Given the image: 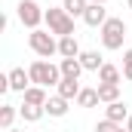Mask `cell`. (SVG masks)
<instances>
[{"label":"cell","instance_id":"cell-1","mask_svg":"<svg viewBox=\"0 0 132 132\" xmlns=\"http://www.w3.org/2000/svg\"><path fill=\"white\" fill-rule=\"evenodd\" d=\"M28 74H31V83H34V86H43V89L62 83V68L52 65L49 59H37V62H31V65H28Z\"/></svg>","mask_w":132,"mask_h":132},{"label":"cell","instance_id":"cell-2","mask_svg":"<svg viewBox=\"0 0 132 132\" xmlns=\"http://www.w3.org/2000/svg\"><path fill=\"white\" fill-rule=\"evenodd\" d=\"M98 34H101V46L104 49H123V40H126V22L123 19H117V15H111L104 25L98 28Z\"/></svg>","mask_w":132,"mask_h":132},{"label":"cell","instance_id":"cell-3","mask_svg":"<svg viewBox=\"0 0 132 132\" xmlns=\"http://www.w3.org/2000/svg\"><path fill=\"white\" fill-rule=\"evenodd\" d=\"M28 46H31L40 59H52V55H59V37H55L52 31H43V28H37V31L28 34Z\"/></svg>","mask_w":132,"mask_h":132},{"label":"cell","instance_id":"cell-4","mask_svg":"<svg viewBox=\"0 0 132 132\" xmlns=\"http://www.w3.org/2000/svg\"><path fill=\"white\" fill-rule=\"evenodd\" d=\"M15 15H19V22H22L28 31H37V28L46 22V9H40V3H37V0H19Z\"/></svg>","mask_w":132,"mask_h":132},{"label":"cell","instance_id":"cell-5","mask_svg":"<svg viewBox=\"0 0 132 132\" xmlns=\"http://www.w3.org/2000/svg\"><path fill=\"white\" fill-rule=\"evenodd\" d=\"M46 31L55 37H71L74 34V19L65 12V6H49L46 9Z\"/></svg>","mask_w":132,"mask_h":132},{"label":"cell","instance_id":"cell-6","mask_svg":"<svg viewBox=\"0 0 132 132\" xmlns=\"http://www.w3.org/2000/svg\"><path fill=\"white\" fill-rule=\"evenodd\" d=\"M80 80H74V77H62V83L55 86V95H62V98L68 101H77V95H80Z\"/></svg>","mask_w":132,"mask_h":132},{"label":"cell","instance_id":"cell-7","mask_svg":"<svg viewBox=\"0 0 132 132\" xmlns=\"http://www.w3.org/2000/svg\"><path fill=\"white\" fill-rule=\"evenodd\" d=\"M28 86H34L31 74H28L25 68H12V71H9V89H12V92H25Z\"/></svg>","mask_w":132,"mask_h":132},{"label":"cell","instance_id":"cell-8","mask_svg":"<svg viewBox=\"0 0 132 132\" xmlns=\"http://www.w3.org/2000/svg\"><path fill=\"white\" fill-rule=\"evenodd\" d=\"M108 19H111V15L104 12V6H101V3H89V9H86V15H83V22H86L89 28H101Z\"/></svg>","mask_w":132,"mask_h":132},{"label":"cell","instance_id":"cell-9","mask_svg":"<svg viewBox=\"0 0 132 132\" xmlns=\"http://www.w3.org/2000/svg\"><path fill=\"white\" fill-rule=\"evenodd\" d=\"M129 104H126V101H114V104H108V108H104V117H108V120H114V123H120V126H123V123H126V120H129Z\"/></svg>","mask_w":132,"mask_h":132},{"label":"cell","instance_id":"cell-10","mask_svg":"<svg viewBox=\"0 0 132 132\" xmlns=\"http://www.w3.org/2000/svg\"><path fill=\"white\" fill-rule=\"evenodd\" d=\"M80 43H77V37L71 34V37H59V55L62 59H80Z\"/></svg>","mask_w":132,"mask_h":132},{"label":"cell","instance_id":"cell-11","mask_svg":"<svg viewBox=\"0 0 132 132\" xmlns=\"http://www.w3.org/2000/svg\"><path fill=\"white\" fill-rule=\"evenodd\" d=\"M22 101H25V104H37V108H46L49 95H46L43 86H28V89L22 92Z\"/></svg>","mask_w":132,"mask_h":132},{"label":"cell","instance_id":"cell-12","mask_svg":"<svg viewBox=\"0 0 132 132\" xmlns=\"http://www.w3.org/2000/svg\"><path fill=\"white\" fill-rule=\"evenodd\" d=\"M80 65H83V71H95L98 74L101 65H104V59L98 55V49H83L80 52Z\"/></svg>","mask_w":132,"mask_h":132},{"label":"cell","instance_id":"cell-13","mask_svg":"<svg viewBox=\"0 0 132 132\" xmlns=\"http://www.w3.org/2000/svg\"><path fill=\"white\" fill-rule=\"evenodd\" d=\"M68 111H71V101H68V98H62V95H49V101H46V114H49V117L59 120V117H65Z\"/></svg>","mask_w":132,"mask_h":132},{"label":"cell","instance_id":"cell-14","mask_svg":"<svg viewBox=\"0 0 132 132\" xmlns=\"http://www.w3.org/2000/svg\"><path fill=\"white\" fill-rule=\"evenodd\" d=\"M19 117L25 120V123H37V120H43L46 117V108H37V104H19Z\"/></svg>","mask_w":132,"mask_h":132},{"label":"cell","instance_id":"cell-15","mask_svg":"<svg viewBox=\"0 0 132 132\" xmlns=\"http://www.w3.org/2000/svg\"><path fill=\"white\" fill-rule=\"evenodd\" d=\"M95 89H98V98L104 101V104H114V101H120V83H98Z\"/></svg>","mask_w":132,"mask_h":132},{"label":"cell","instance_id":"cell-16","mask_svg":"<svg viewBox=\"0 0 132 132\" xmlns=\"http://www.w3.org/2000/svg\"><path fill=\"white\" fill-rule=\"evenodd\" d=\"M62 6H65V12L71 19H83L86 9H89V0H62Z\"/></svg>","mask_w":132,"mask_h":132},{"label":"cell","instance_id":"cell-17","mask_svg":"<svg viewBox=\"0 0 132 132\" xmlns=\"http://www.w3.org/2000/svg\"><path fill=\"white\" fill-rule=\"evenodd\" d=\"M59 68H62V77H74V80H80V74H83L80 59H62Z\"/></svg>","mask_w":132,"mask_h":132},{"label":"cell","instance_id":"cell-18","mask_svg":"<svg viewBox=\"0 0 132 132\" xmlns=\"http://www.w3.org/2000/svg\"><path fill=\"white\" fill-rule=\"evenodd\" d=\"M15 117H19V108H15V104H3V108H0V129L9 132L12 123H15Z\"/></svg>","mask_w":132,"mask_h":132},{"label":"cell","instance_id":"cell-19","mask_svg":"<svg viewBox=\"0 0 132 132\" xmlns=\"http://www.w3.org/2000/svg\"><path fill=\"white\" fill-rule=\"evenodd\" d=\"M123 80V71L120 68H114V65H101V71H98V83H120Z\"/></svg>","mask_w":132,"mask_h":132},{"label":"cell","instance_id":"cell-20","mask_svg":"<svg viewBox=\"0 0 132 132\" xmlns=\"http://www.w3.org/2000/svg\"><path fill=\"white\" fill-rule=\"evenodd\" d=\"M98 89H89V86H83L80 89V95H77V108H95L98 104Z\"/></svg>","mask_w":132,"mask_h":132},{"label":"cell","instance_id":"cell-21","mask_svg":"<svg viewBox=\"0 0 132 132\" xmlns=\"http://www.w3.org/2000/svg\"><path fill=\"white\" fill-rule=\"evenodd\" d=\"M120 129H123V126H120V123H114V120H108V117L95 123V132H120Z\"/></svg>","mask_w":132,"mask_h":132},{"label":"cell","instance_id":"cell-22","mask_svg":"<svg viewBox=\"0 0 132 132\" xmlns=\"http://www.w3.org/2000/svg\"><path fill=\"white\" fill-rule=\"evenodd\" d=\"M123 80H129V83H132V46L123 52Z\"/></svg>","mask_w":132,"mask_h":132},{"label":"cell","instance_id":"cell-23","mask_svg":"<svg viewBox=\"0 0 132 132\" xmlns=\"http://www.w3.org/2000/svg\"><path fill=\"white\" fill-rule=\"evenodd\" d=\"M126 129H129V132H132V114H129V120H126Z\"/></svg>","mask_w":132,"mask_h":132},{"label":"cell","instance_id":"cell-24","mask_svg":"<svg viewBox=\"0 0 132 132\" xmlns=\"http://www.w3.org/2000/svg\"><path fill=\"white\" fill-rule=\"evenodd\" d=\"M89 3H101V6H104V3H108V0H89Z\"/></svg>","mask_w":132,"mask_h":132},{"label":"cell","instance_id":"cell-25","mask_svg":"<svg viewBox=\"0 0 132 132\" xmlns=\"http://www.w3.org/2000/svg\"><path fill=\"white\" fill-rule=\"evenodd\" d=\"M126 6H129V9H132V0H126Z\"/></svg>","mask_w":132,"mask_h":132},{"label":"cell","instance_id":"cell-26","mask_svg":"<svg viewBox=\"0 0 132 132\" xmlns=\"http://www.w3.org/2000/svg\"><path fill=\"white\" fill-rule=\"evenodd\" d=\"M120 132H129V129H126V126H123V129H120Z\"/></svg>","mask_w":132,"mask_h":132},{"label":"cell","instance_id":"cell-27","mask_svg":"<svg viewBox=\"0 0 132 132\" xmlns=\"http://www.w3.org/2000/svg\"><path fill=\"white\" fill-rule=\"evenodd\" d=\"M9 132H22V129H9Z\"/></svg>","mask_w":132,"mask_h":132}]
</instances>
